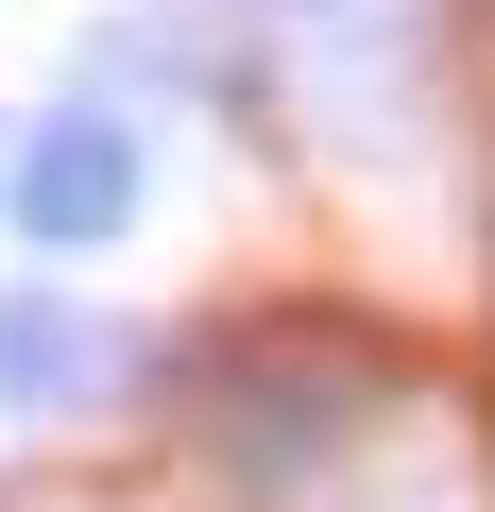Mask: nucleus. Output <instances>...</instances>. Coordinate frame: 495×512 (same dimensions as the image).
I'll use <instances>...</instances> for the list:
<instances>
[{"mask_svg":"<svg viewBox=\"0 0 495 512\" xmlns=\"http://www.w3.org/2000/svg\"><path fill=\"white\" fill-rule=\"evenodd\" d=\"M410 376L376 325H257V342H205L188 376V427L239 495H342L359 478V427H393Z\"/></svg>","mask_w":495,"mask_h":512,"instance_id":"f257e3e1","label":"nucleus"},{"mask_svg":"<svg viewBox=\"0 0 495 512\" xmlns=\"http://www.w3.org/2000/svg\"><path fill=\"white\" fill-rule=\"evenodd\" d=\"M274 52V86L308 103V137L342 154H410L427 137V69H444V0H222Z\"/></svg>","mask_w":495,"mask_h":512,"instance_id":"f03ea898","label":"nucleus"},{"mask_svg":"<svg viewBox=\"0 0 495 512\" xmlns=\"http://www.w3.org/2000/svg\"><path fill=\"white\" fill-rule=\"evenodd\" d=\"M0 222H18V256H35V274H86V256H120V239L154 222V120H120L103 86L35 103V120H18V154H0Z\"/></svg>","mask_w":495,"mask_h":512,"instance_id":"7ed1b4c3","label":"nucleus"},{"mask_svg":"<svg viewBox=\"0 0 495 512\" xmlns=\"http://www.w3.org/2000/svg\"><path fill=\"white\" fill-rule=\"evenodd\" d=\"M137 359H154V342H137V325H103V308H86V291H52V274H18V291H0V427L120 410V393H154Z\"/></svg>","mask_w":495,"mask_h":512,"instance_id":"20e7f679","label":"nucleus"},{"mask_svg":"<svg viewBox=\"0 0 495 512\" xmlns=\"http://www.w3.org/2000/svg\"><path fill=\"white\" fill-rule=\"evenodd\" d=\"M0 154H18V137H0Z\"/></svg>","mask_w":495,"mask_h":512,"instance_id":"39448f33","label":"nucleus"}]
</instances>
